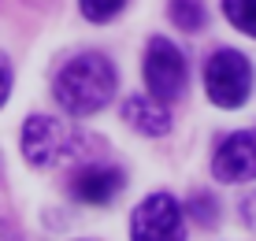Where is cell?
<instances>
[{
	"instance_id": "13",
	"label": "cell",
	"mask_w": 256,
	"mask_h": 241,
	"mask_svg": "<svg viewBox=\"0 0 256 241\" xmlns=\"http://www.w3.org/2000/svg\"><path fill=\"white\" fill-rule=\"evenodd\" d=\"M8 93H12V67H8V60L0 56V104L8 100Z\"/></svg>"
},
{
	"instance_id": "10",
	"label": "cell",
	"mask_w": 256,
	"mask_h": 241,
	"mask_svg": "<svg viewBox=\"0 0 256 241\" xmlns=\"http://www.w3.org/2000/svg\"><path fill=\"white\" fill-rule=\"evenodd\" d=\"M223 15L230 19L242 34L256 38V0H223Z\"/></svg>"
},
{
	"instance_id": "11",
	"label": "cell",
	"mask_w": 256,
	"mask_h": 241,
	"mask_svg": "<svg viewBox=\"0 0 256 241\" xmlns=\"http://www.w3.org/2000/svg\"><path fill=\"white\" fill-rule=\"evenodd\" d=\"M78 8L90 22H108L126 8V0H78Z\"/></svg>"
},
{
	"instance_id": "9",
	"label": "cell",
	"mask_w": 256,
	"mask_h": 241,
	"mask_svg": "<svg viewBox=\"0 0 256 241\" xmlns=\"http://www.w3.org/2000/svg\"><path fill=\"white\" fill-rule=\"evenodd\" d=\"M167 15H171L174 26L186 30V34L204 30V22H208V12H204L200 0H171V4H167Z\"/></svg>"
},
{
	"instance_id": "2",
	"label": "cell",
	"mask_w": 256,
	"mask_h": 241,
	"mask_svg": "<svg viewBox=\"0 0 256 241\" xmlns=\"http://www.w3.org/2000/svg\"><path fill=\"white\" fill-rule=\"evenodd\" d=\"M204 89L219 108H242L252 93V64L234 48H219L204 64Z\"/></svg>"
},
{
	"instance_id": "4",
	"label": "cell",
	"mask_w": 256,
	"mask_h": 241,
	"mask_svg": "<svg viewBox=\"0 0 256 241\" xmlns=\"http://www.w3.org/2000/svg\"><path fill=\"white\" fill-rule=\"evenodd\" d=\"M74 152V134H70L60 119L52 115H34L22 126V156L30 160L34 167H52L64 164V160Z\"/></svg>"
},
{
	"instance_id": "12",
	"label": "cell",
	"mask_w": 256,
	"mask_h": 241,
	"mask_svg": "<svg viewBox=\"0 0 256 241\" xmlns=\"http://www.w3.org/2000/svg\"><path fill=\"white\" fill-rule=\"evenodd\" d=\"M190 212H193V219H197V222H208V226L216 222V204H212V197H200V193H197Z\"/></svg>"
},
{
	"instance_id": "5",
	"label": "cell",
	"mask_w": 256,
	"mask_h": 241,
	"mask_svg": "<svg viewBox=\"0 0 256 241\" xmlns=\"http://www.w3.org/2000/svg\"><path fill=\"white\" fill-rule=\"evenodd\" d=\"M145 86L160 100H174L186 89V60L167 38H152L145 52Z\"/></svg>"
},
{
	"instance_id": "3",
	"label": "cell",
	"mask_w": 256,
	"mask_h": 241,
	"mask_svg": "<svg viewBox=\"0 0 256 241\" xmlns=\"http://www.w3.org/2000/svg\"><path fill=\"white\" fill-rule=\"evenodd\" d=\"M134 241H186L182 234V204L171 193H152L134 208L130 219Z\"/></svg>"
},
{
	"instance_id": "7",
	"label": "cell",
	"mask_w": 256,
	"mask_h": 241,
	"mask_svg": "<svg viewBox=\"0 0 256 241\" xmlns=\"http://www.w3.org/2000/svg\"><path fill=\"white\" fill-rule=\"evenodd\" d=\"M119 190H122V174L116 167H86L70 182V193L86 204H108Z\"/></svg>"
},
{
	"instance_id": "6",
	"label": "cell",
	"mask_w": 256,
	"mask_h": 241,
	"mask_svg": "<svg viewBox=\"0 0 256 241\" xmlns=\"http://www.w3.org/2000/svg\"><path fill=\"white\" fill-rule=\"evenodd\" d=\"M212 174L219 182H249V178H256V126L219 141L216 160H212Z\"/></svg>"
},
{
	"instance_id": "1",
	"label": "cell",
	"mask_w": 256,
	"mask_h": 241,
	"mask_svg": "<svg viewBox=\"0 0 256 241\" xmlns=\"http://www.w3.org/2000/svg\"><path fill=\"white\" fill-rule=\"evenodd\" d=\"M116 82L119 74L112 60H104L100 52H86L56 74V100L70 115H93L116 96Z\"/></svg>"
},
{
	"instance_id": "8",
	"label": "cell",
	"mask_w": 256,
	"mask_h": 241,
	"mask_svg": "<svg viewBox=\"0 0 256 241\" xmlns=\"http://www.w3.org/2000/svg\"><path fill=\"white\" fill-rule=\"evenodd\" d=\"M122 119L138 134H148V138H160V134L171 130V112L164 108L160 96H130L122 104Z\"/></svg>"
}]
</instances>
